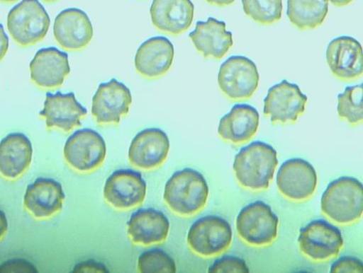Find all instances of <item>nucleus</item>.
<instances>
[{"label":"nucleus","mask_w":363,"mask_h":273,"mask_svg":"<svg viewBox=\"0 0 363 273\" xmlns=\"http://www.w3.org/2000/svg\"><path fill=\"white\" fill-rule=\"evenodd\" d=\"M278 164L277 150L267 143L257 141L238 151L233 170L242 186L260 191L269 187Z\"/></svg>","instance_id":"nucleus-1"},{"label":"nucleus","mask_w":363,"mask_h":273,"mask_svg":"<svg viewBox=\"0 0 363 273\" xmlns=\"http://www.w3.org/2000/svg\"><path fill=\"white\" fill-rule=\"evenodd\" d=\"M208 193L203 175L196 170L186 168L174 173L167 182L164 199L174 214L190 217L205 207Z\"/></svg>","instance_id":"nucleus-2"},{"label":"nucleus","mask_w":363,"mask_h":273,"mask_svg":"<svg viewBox=\"0 0 363 273\" xmlns=\"http://www.w3.org/2000/svg\"><path fill=\"white\" fill-rule=\"evenodd\" d=\"M321 209L340 224L358 221L363 211L362 185L357 179L347 176L331 182L322 196Z\"/></svg>","instance_id":"nucleus-3"},{"label":"nucleus","mask_w":363,"mask_h":273,"mask_svg":"<svg viewBox=\"0 0 363 273\" xmlns=\"http://www.w3.org/2000/svg\"><path fill=\"white\" fill-rule=\"evenodd\" d=\"M7 25L13 40L26 47L45 39L50 25V18L39 0H22L10 11Z\"/></svg>","instance_id":"nucleus-4"},{"label":"nucleus","mask_w":363,"mask_h":273,"mask_svg":"<svg viewBox=\"0 0 363 273\" xmlns=\"http://www.w3.org/2000/svg\"><path fill=\"white\" fill-rule=\"evenodd\" d=\"M259 81L256 64L245 56H232L223 64L218 83L223 95L233 102L247 101L255 93Z\"/></svg>","instance_id":"nucleus-5"},{"label":"nucleus","mask_w":363,"mask_h":273,"mask_svg":"<svg viewBox=\"0 0 363 273\" xmlns=\"http://www.w3.org/2000/svg\"><path fill=\"white\" fill-rule=\"evenodd\" d=\"M279 222L278 216L267 204L256 201L240 210L236 228L240 238L249 245L266 246L276 240Z\"/></svg>","instance_id":"nucleus-6"},{"label":"nucleus","mask_w":363,"mask_h":273,"mask_svg":"<svg viewBox=\"0 0 363 273\" xmlns=\"http://www.w3.org/2000/svg\"><path fill=\"white\" fill-rule=\"evenodd\" d=\"M231 226L217 216H206L191 227L187 241L191 250L203 257H213L227 250L231 245Z\"/></svg>","instance_id":"nucleus-7"},{"label":"nucleus","mask_w":363,"mask_h":273,"mask_svg":"<svg viewBox=\"0 0 363 273\" xmlns=\"http://www.w3.org/2000/svg\"><path fill=\"white\" fill-rule=\"evenodd\" d=\"M68 165L79 173H90L99 168L106 157V144L97 132L84 129L67 139L64 149Z\"/></svg>","instance_id":"nucleus-8"},{"label":"nucleus","mask_w":363,"mask_h":273,"mask_svg":"<svg viewBox=\"0 0 363 273\" xmlns=\"http://www.w3.org/2000/svg\"><path fill=\"white\" fill-rule=\"evenodd\" d=\"M298 242L301 251L315 261L337 256L344 245L341 231L323 219L313 221L301 228Z\"/></svg>","instance_id":"nucleus-9"},{"label":"nucleus","mask_w":363,"mask_h":273,"mask_svg":"<svg viewBox=\"0 0 363 273\" xmlns=\"http://www.w3.org/2000/svg\"><path fill=\"white\" fill-rule=\"evenodd\" d=\"M308 100L298 85L283 80L268 90L264 114L272 124H294L305 112Z\"/></svg>","instance_id":"nucleus-10"},{"label":"nucleus","mask_w":363,"mask_h":273,"mask_svg":"<svg viewBox=\"0 0 363 273\" xmlns=\"http://www.w3.org/2000/svg\"><path fill=\"white\" fill-rule=\"evenodd\" d=\"M133 103L130 88L113 79L99 85L94 96L92 115L101 125L118 124L128 114Z\"/></svg>","instance_id":"nucleus-11"},{"label":"nucleus","mask_w":363,"mask_h":273,"mask_svg":"<svg viewBox=\"0 0 363 273\" xmlns=\"http://www.w3.org/2000/svg\"><path fill=\"white\" fill-rule=\"evenodd\" d=\"M146 192L147 185L140 173L121 169L113 172L106 180L104 196L115 209L127 210L143 204Z\"/></svg>","instance_id":"nucleus-12"},{"label":"nucleus","mask_w":363,"mask_h":273,"mask_svg":"<svg viewBox=\"0 0 363 273\" xmlns=\"http://www.w3.org/2000/svg\"><path fill=\"white\" fill-rule=\"evenodd\" d=\"M362 47L353 37L333 40L326 50V60L333 75L342 81L358 79L363 72Z\"/></svg>","instance_id":"nucleus-13"},{"label":"nucleus","mask_w":363,"mask_h":273,"mask_svg":"<svg viewBox=\"0 0 363 273\" xmlns=\"http://www.w3.org/2000/svg\"><path fill=\"white\" fill-rule=\"evenodd\" d=\"M170 142L160 129H146L133 139L129 149L130 163L137 168L150 170L160 168L167 160Z\"/></svg>","instance_id":"nucleus-14"},{"label":"nucleus","mask_w":363,"mask_h":273,"mask_svg":"<svg viewBox=\"0 0 363 273\" xmlns=\"http://www.w3.org/2000/svg\"><path fill=\"white\" fill-rule=\"evenodd\" d=\"M318 185L317 173L308 161L300 158L286 161L277 175V186L286 198L303 201L315 192Z\"/></svg>","instance_id":"nucleus-15"},{"label":"nucleus","mask_w":363,"mask_h":273,"mask_svg":"<svg viewBox=\"0 0 363 273\" xmlns=\"http://www.w3.org/2000/svg\"><path fill=\"white\" fill-rule=\"evenodd\" d=\"M53 34L57 43L69 51L81 50L92 41L94 26L86 13L78 8H68L55 18Z\"/></svg>","instance_id":"nucleus-16"},{"label":"nucleus","mask_w":363,"mask_h":273,"mask_svg":"<svg viewBox=\"0 0 363 273\" xmlns=\"http://www.w3.org/2000/svg\"><path fill=\"white\" fill-rule=\"evenodd\" d=\"M62 185L49 178H38L27 187L23 204L26 210L38 219H50L62 211L65 200Z\"/></svg>","instance_id":"nucleus-17"},{"label":"nucleus","mask_w":363,"mask_h":273,"mask_svg":"<svg viewBox=\"0 0 363 273\" xmlns=\"http://www.w3.org/2000/svg\"><path fill=\"white\" fill-rule=\"evenodd\" d=\"M33 82L40 88L62 86L71 72L69 54L55 47L40 50L29 66Z\"/></svg>","instance_id":"nucleus-18"},{"label":"nucleus","mask_w":363,"mask_h":273,"mask_svg":"<svg viewBox=\"0 0 363 273\" xmlns=\"http://www.w3.org/2000/svg\"><path fill=\"white\" fill-rule=\"evenodd\" d=\"M86 114V109L77 100L74 93L60 92L47 93L44 109L40 112L49 129H57L67 133L81 127V119Z\"/></svg>","instance_id":"nucleus-19"},{"label":"nucleus","mask_w":363,"mask_h":273,"mask_svg":"<svg viewBox=\"0 0 363 273\" xmlns=\"http://www.w3.org/2000/svg\"><path fill=\"white\" fill-rule=\"evenodd\" d=\"M150 14L151 21L160 31L177 36L191 27L194 6L191 0H154Z\"/></svg>","instance_id":"nucleus-20"},{"label":"nucleus","mask_w":363,"mask_h":273,"mask_svg":"<svg viewBox=\"0 0 363 273\" xmlns=\"http://www.w3.org/2000/svg\"><path fill=\"white\" fill-rule=\"evenodd\" d=\"M174 57V47L169 39L164 37L150 38L138 48L135 66L142 76L158 79L169 71Z\"/></svg>","instance_id":"nucleus-21"},{"label":"nucleus","mask_w":363,"mask_h":273,"mask_svg":"<svg viewBox=\"0 0 363 273\" xmlns=\"http://www.w3.org/2000/svg\"><path fill=\"white\" fill-rule=\"evenodd\" d=\"M170 223L162 211L154 208L140 209L128 223V233L135 245L161 244L169 236Z\"/></svg>","instance_id":"nucleus-22"},{"label":"nucleus","mask_w":363,"mask_h":273,"mask_svg":"<svg viewBox=\"0 0 363 273\" xmlns=\"http://www.w3.org/2000/svg\"><path fill=\"white\" fill-rule=\"evenodd\" d=\"M189 37L206 59H222L233 45V35L227 31L226 23L214 18L198 21Z\"/></svg>","instance_id":"nucleus-23"},{"label":"nucleus","mask_w":363,"mask_h":273,"mask_svg":"<svg viewBox=\"0 0 363 273\" xmlns=\"http://www.w3.org/2000/svg\"><path fill=\"white\" fill-rule=\"evenodd\" d=\"M31 141L22 133H13L0 142V175L10 180L23 175L33 161Z\"/></svg>","instance_id":"nucleus-24"},{"label":"nucleus","mask_w":363,"mask_h":273,"mask_svg":"<svg viewBox=\"0 0 363 273\" xmlns=\"http://www.w3.org/2000/svg\"><path fill=\"white\" fill-rule=\"evenodd\" d=\"M259 123L257 110L247 104H237L220 120L218 133L225 141L241 144L256 134Z\"/></svg>","instance_id":"nucleus-25"},{"label":"nucleus","mask_w":363,"mask_h":273,"mask_svg":"<svg viewBox=\"0 0 363 273\" xmlns=\"http://www.w3.org/2000/svg\"><path fill=\"white\" fill-rule=\"evenodd\" d=\"M328 11L326 0H288L287 16L299 30H311L320 25Z\"/></svg>","instance_id":"nucleus-26"},{"label":"nucleus","mask_w":363,"mask_h":273,"mask_svg":"<svg viewBox=\"0 0 363 273\" xmlns=\"http://www.w3.org/2000/svg\"><path fill=\"white\" fill-rule=\"evenodd\" d=\"M363 84L347 86L344 93L338 95L337 110L340 118L351 125L362 122Z\"/></svg>","instance_id":"nucleus-27"},{"label":"nucleus","mask_w":363,"mask_h":273,"mask_svg":"<svg viewBox=\"0 0 363 273\" xmlns=\"http://www.w3.org/2000/svg\"><path fill=\"white\" fill-rule=\"evenodd\" d=\"M245 13L261 25H271L282 16V0H242Z\"/></svg>","instance_id":"nucleus-28"},{"label":"nucleus","mask_w":363,"mask_h":273,"mask_svg":"<svg viewBox=\"0 0 363 273\" xmlns=\"http://www.w3.org/2000/svg\"><path fill=\"white\" fill-rule=\"evenodd\" d=\"M140 272H176L174 260L164 251L153 249L143 252L138 262Z\"/></svg>","instance_id":"nucleus-29"},{"label":"nucleus","mask_w":363,"mask_h":273,"mask_svg":"<svg viewBox=\"0 0 363 273\" xmlns=\"http://www.w3.org/2000/svg\"><path fill=\"white\" fill-rule=\"evenodd\" d=\"M208 272H250V269L243 259L224 256L208 268Z\"/></svg>","instance_id":"nucleus-30"},{"label":"nucleus","mask_w":363,"mask_h":273,"mask_svg":"<svg viewBox=\"0 0 363 273\" xmlns=\"http://www.w3.org/2000/svg\"><path fill=\"white\" fill-rule=\"evenodd\" d=\"M330 272H362V262L359 259L345 256L331 265Z\"/></svg>","instance_id":"nucleus-31"},{"label":"nucleus","mask_w":363,"mask_h":273,"mask_svg":"<svg viewBox=\"0 0 363 273\" xmlns=\"http://www.w3.org/2000/svg\"><path fill=\"white\" fill-rule=\"evenodd\" d=\"M36 267L23 259L8 260L0 265V272H38Z\"/></svg>","instance_id":"nucleus-32"},{"label":"nucleus","mask_w":363,"mask_h":273,"mask_svg":"<svg viewBox=\"0 0 363 273\" xmlns=\"http://www.w3.org/2000/svg\"><path fill=\"white\" fill-rule=\"evenodd\" d=\"M73 272H108V270L103 264L94 260H89L80 262L75 265Z\"/></svg>","instance_id":"nucleus-33"},{"label":"nucleus","mask_w":363,"mask_h":273,"mask_svg":"<svg viewBox=\"0 0 363 273\" xmlns=\"http://www.w3.org/2000/svg\"><path fill=\"white\" fill-rule=\"evenodd\" d=\"M9 48V39L6 35L4 27L0 24V62L6 57Z\"/></svg>","instance_id":"nucleus-34"},{"label":"nucleus","mask_w":363,"mask_h":273,"mask_svg":"<svg viewBox=\"0 0 363 273\" xmlns=\"http://www.w3.org/2000/svg\"><path fill=\"white\" fill-rule=\"evenodd\" d=\"M9 230V223L5 212L0 209V240L6 235Z\"/></svg>","instance_id":"nucleus-35"},{"label":"nucleus","mask_w":363,"mask_h":273,"mask_svg":"<svg viewBox=\"0 0 363 273\" xmlns=\"http://www.w3.org/2000/svg\"><path fill=\"white\" fill-rule=\"evenodd\" d=\"M205 1L213 6L226 7L233 4L235 0H205Z\"/></svg>","instance_id":"nucleus-36"},{"label":"nucleus","mask_w":363,"mask_h":273,"mask_svg":"<svg viewBox=\"0 0 363 273\" xmlns=\"http://www.w3.org/2000/svg\"><path fill=\"white\" fill-rule=\"evenodd\" d=\"M326 1L331 3L336 7H345L351 4L353 0H326Z\"/></svg>","instance_id":"nucleus-37"},{"label":"nucleus","mask_w":363,"mask_h":273,"mask_svg":"<svg viewBox=\"0 0 363 273\" xmlns=\"http://www.w3.org/2000/svg\"><path fill=\"white\" fill-rule=\"evenodd\" d=\"M19 1V0H0V2L6 4H12Z\"/></svg>","instance_id":"nucleus-38"},{"label":"nucleus","mask_w":363,"mask_h":273,"mask_svg":"<svg viewBox=\"0 0 363 273\" xmlns=\"http://www.w3.org/2000/svg\"><path fill=\"white\" fill-rule=\"evenodd\" d=\"M43 1L48 4H52L59 1V0H43Z\"/></svg>","instance_id":"nucleus-39"}]
</instances>
